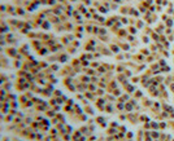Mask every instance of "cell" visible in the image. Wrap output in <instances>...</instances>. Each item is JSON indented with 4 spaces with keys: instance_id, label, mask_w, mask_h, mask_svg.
<instances>
[{
    "instance_id": "cell-1",
    "label": "cell",
    "mask_w": 174,
    "mask_h": 141,
    "mask_svg": "<svg viewBox=\"0 0 174 141\" xmlns=\"http://www.w3.org/2000/svg\"><path fill=\"white\" fill-rule=\"evenodd\" d=\"M5 53H7L8 56H11V57H16L17 56V51L14 49V48H7V49H5Z\"/></svg>"
},
{
    "instance_id": "cell-2",
    "label": "cell",
    "mask_w": 174,
    "mask_h": 141,
    "mask_svg": "<svg viewBox=\"0 0 174 141\" xmlns=\"http://www.w3.org/2000/svg\"><path fill=\"white\" fill-rule=\"evenodd\" d=\"M57 61L59 62H66L68 61V55H60V53H57Z\"/></svg>"
},
{
    "instance_id": "cell-3",
    "label": "cell",
    "mask_w": 174,
    "mask_h": 141,
    "mask_svg": "<svg viewBox=\"0 0 174 141\" xmlns=\"http://www.w3.org/2000/svg\"><path fill=\"white\" fill-rule=\"evenodd\" d=\"M46 115L48 116V118H51V116H55L56 113H55V110H47V112H46Z\"/></svg>"
},
{
    "instance_id": "cell-4",
    "label": "cell",
    "mask_w": 174,
    "mask_h": 141,
    "mask_svg": "<svg viewBox=\"0 0 174 141\" xmlns=\"http://www.w3.org/2000/svg\"><path fill=\"white\" fill-rule=\"evenodd\" d=\"M53 96L55 97H60V96H62V93H61V91H59V89H53Z\"/></svg>"
},
{
    "instance_id": "cell-5",
    "label": "cell",
    "mask_w": 174,
    "mask_h": 141,
    "mask_svg": "<svg viewBox=\"0 0 174 141\" xmlns=\"http://www.w3.org/2000/svg\"><path fill=\"white\" fill-rule=\"evenodd\" d=\"M68 49H69V51H68V53H74V52H76V49H74V48H71V47H69Z\"/></svg>"
},
{
    "instance_id": "cell-6",
    "label": "cell",
    "mask_w": 174,
    "mask_h": 141,
    "mask_svg": "<svg viewBox=\"0 0 174 141\" xmlns=\"http://www.w3.org/2000/svg\"><path fill=\"white\" fill-rule=\"evenodd\" d=\"M86 112H88V114H94V112H92V109H91V107H86Z\"/></svg>"
},
{
    "instance_id": "cell-7",
    "label": "cell",
    "mask_w": 174,
    "mask_h": 141,
    "mask_svg": "<svg viewBox=\"0 0 174 141\" xmlns=\"http://www.w3.org/2000/svg\"><path fill=\"white\" fill-rule=\"evenodd\" d=\"M1 141H9V140H8V139H7V137H5V139H3Z\"/></svg>"
}]
</instances>
